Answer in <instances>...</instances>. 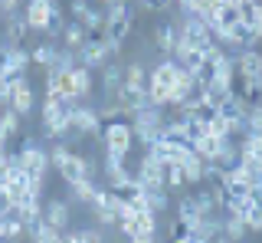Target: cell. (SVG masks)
Wrapping results in <instances>:
<instances>
[{"instance_id": "cell-1", "label": "cell", "mask_w": 262, "mask_h": 243, "mask_svg": "<svg viewBox=\"0 0 262 243\" xmlns=\"http://www.w3.org/2000/svg\"><path fill=\"white\" fill-rule=\"evenodd\" d=\"M49 165L56 168V174H59L69 188L79 184V181H85V177H95V161L89 155L69 151L66 141H53V148H49Z\"/></svg>"}, {"instance_id": "cell-2", "label": "cell", "mask_w": 262, "mask_h": 243, "mask_svg": "<svg viewBox=\"0 0 262 243\" xmlns=\"http://www.w3.org/2000/svg\"><path fill=\"white\" fill-rule=\"evenodd\" d=\"M131 33H135V10H131V4H121V0L108 4V10H105V30H102L108 46L115 53H121V46L128 43Z\"/></svg>"}, {"instance_id": "cell-3", "label": "cell", "mask_w": 262, "mask_h": 243, "mask_svg": "<svg viewBox=\"0 0 262 243\" xmlns=\"http://www.w3.org/2000/svg\"><path fill=\"white\" fill-rule=\"evenodd\" d=\"M39 121H43V135H46V138L69 141V102L46 95V99H43V112H39Z\"/></svg>"}, {"instance_id": "cell-4", "label": "cell", "mask_w": 262, "mask_h": 243, "mask_svg": "<svg viewBox=\"0 0 262 243\" xmlns=\"http://www.w3.org/2000/svg\"><path fill=\"white\" fill-rule=\"evenodd\" d=\"M164 109H154V105H144V109L131 112V135H135L138 145L151 148L154 141L161 138V128H164Z\"/></svg>"}, {"instance_id": "cell-5", "label": "cell", "mask_w": 262, "mask_h": 243, "mask_svg": "<svg viewBox=\"0 0 262 243\" xmlns=\"http://www.w3.org/2000/svg\"><path fill=\"white\" fill-rule=\"evenodd\" d=\"M69 135L76 138H102V118L89 102H69Z\"/></svg>"}, {"instance_id": "cell-6", "label": "cell", "mask_w": 262, "mask_h": 243, "mask_svg": "<svg viewBox=\"0 0 262 243\" xmlns=\"http://www.w3.org/2000/svg\"><path fill=\"white\" fill-rule=\"evenodd\" d=\"M115 56H118V53L108 46V39H105L102 33H89V39L76 50V63L85 66L89 72H95V69H105Z\"/></svg>"}, {"instance_id": "cell-7", "label": "cell", "mask_w": 262, "mask_h": 243, "mask_svg": "<svg viewBox=\"0 0 262 243\" xmlns=\"http://www.w3.org/2000/svg\"><path fill=\"white\" fill-rule=\"evenodd\" d=\"M105 145V155H115L125 161L131 155V148H135V135H131V121H105L102 125V138H98Z\"/></svg>"}, {"instance_id": "cell-8", "label": "cell", "mask_w": 262, "mask_h": 243, "mask_svg": "<svg viewBox=\"0 0 262 243\" xmlns=\"http://www.w3.org/2000/svg\"><path fill=\"white\" fill-rule=\"evenodd\" d=\"M69 13H72V20H76L85 33H102V30H105V10L92 7L89 0H72Z\"/></svg>"}, {"instance_id": "cell-9", "label": "cell", "mask_w": 262, "mask_h": 243, "mask_svg": "<svg viewBox=\"0 0 262 243\" xmlns=\"http://www.w3.org/2000/svg\"><path fill=\"white\" fill-rule=\"evenodd\" d=\"M46 95L62 102H79L76 83H72V69H46Z\"/></svg>"}, {"instance_id": "cell-10", "label": "cell", "mask_w": 262, "mask_h": 243, "mask_svg": "<svg viewBox=\"0 0 262 243\" xmlns=\"http://www.w3.org/2000/svg\"><path fill=\"white\" fill-rule=\"evenodd\" d=\"M164 171H167V165H161L158 158L144 155L138 161V171H135V181L141 184L144 191H167L164 188Z\"/></svg>"}, {"instance_id": "cell-11", "label": "cell", "mask_w": 262, "mask_h": 243, "mask_svg": "<svg viewBox=\"0 0 262 243\" xmlns=\"http://www.w3.org/2000/svg\"><path fill=\"white\" fill-rule=\"evenodd\" d=\"M118 230L125 233V240L141 237V233H158V214L144 210V214H131L125 220H118Z\"/></svg>"}, {"instance_id": "cell-12", "label": "cell", "mask_w": 262, "mask_h": 243, "mask_svg": "<svg viewBox=\"0 0 262 243\" xmlns=\"http://www.w3.org/2000/svg\"><path fill=\"white\" fill-rule=\"evenodd\" d=\"M33 105H36V89H33V83H30L27 76L16 79V83H13V95H10V109L20 118H27L30 112H33Z\"/></svg>"}, {"instance_id": "cell-13", "label": "cell", "mask_w": 262, "mask_h": 243, "mask_svg": "<svg viewBox=\"0 0 262 243\" xmlns=\"http://www.w3.org/2000/svg\"><path fill=\"white\" fill-rule=\"evenodd\" d=\"M147 155L158 158L161 165H180L187 155H190V145H177V141H167V138H158L147 148Z\"/></svg>"}, {"instance_id": "cell-14", "label": "cell", "mask_w": 262, "mask_h": 243, "mask_svg": "<svg viewBox=\"0 0 262 243\" xmlns=\"http://www.w3.org/2000/svg\"><path fill=\"white\" fill-rule=\"evenodd\" d=\"M56 7V0H27V7H23V20H27V27L33 33H43L46 30V20H49V10Z\"/></svg>"}, {"instance_id": "cell-15", "label": "cell", "mask_w": 262, "mask_h": 243, "mask_svg": "<svg viewBox=\"0 0 262 243\" xmlns=\"http://www.w3.org/2000/svg\"><path fill=\"white\" fill-rule=\"evenodd\" d=\"M236 59V76L243 79H262V50L256 46V50H243L233 56Z\"/></svg>"}, {"instance_id": "cell-16", "label": "cell", "mask_w": 262, "mask_h": 243, "mask_svg": "<svg viewBox=\"0 0 262 243\" xmlns=\"http://www.w3.org/2000/svg\"><path fill=\"white\" fill-rule=\"evenodd\" d=\"M154 46H158V53L164 56V59H170L174 56V43H177V27H174V20H161V23H154Z\"/></svg>"}, {"instance_id": "cell-17", "label": "cell", "mask_w": 262, "mask_h": 243, "mask_svg": "<svg viewBox=\"0 0 262 243\" xmlns=\"http://www.w3.org/2000/svg\"><path fill=\"white\" fill-rule=\"evenodd\" d=\"M203 217H207V214L200 210V204H196L193 194H180V197H177V220L184 224L187 230H193V227L200 224Z\"/></svg>"}, {"instance_id": "cell-18", "label": "cell", "mask_w": 262, "mask_h": 243, "mask_svg": "<svg viewBox=\"0 0 262 243\" xmlns=\"http://www.w3.org/2000/svg\"><path fill=\"white\" fill-rule=\"evenodd\" d=\"M27 36H30V27H27V20H23V13L4 17V46H23Z\"/></svg>"}, {"instance_id": "cell-19", "label": "cell", "mask_w": 262, "mask_h": 243, "mask_svg": "<svg viewBox=\"0 0 262 243\" xmlns=\"http://www.w3.org/2000/svg\"><path fill=\"white\" fill-rule=\"evenodd\" d=\"M43 224H49V227H56L59 233H66V227H69V204L59 200V197L46 200V204H43Z\"/></svg>"}, {"instance_id": "cell-20", "label": "cell", "mask_w": 262, "mask_h": 243, "mask_svg": "<svg viewBox=\"0 0 262 243\" xmlns=\"http://www.w3.org/2000/svg\"><path fill=\"white\" fill-rule=\"evenodd\" d=\"M203 161L200 155H193V148H190V155H187L184 161H180V174H184V181H187V188H196V184H203Z\"/></svg>"}, {"instance_id": "cell-21", "label": "cell", "mask_w": 262, "mask_h": 243, "mask_svg": "<svg viewBox=\"0 0 262 243\" xmlns=\"http://www.w3.org/2000/svg\"><path fill=\"white\" fill-rule=\"evenodd\" d=\"M223 141H226V138H216V135H203V138H196L190 148H193V155H200L203 161H216V158H220V151H223Z\"/></svg>"}, {"instance_id": "cell-22", "label": "cell", "mask_w": 262, "mask_h": 243, "mask_svg": "<svg viewBox=\"0 0 262 243\" xmlns=\"http://www.w3.org/2000/svg\"><path fill=\"white\" fill-rule=\"evenodd\" d=\"M121 86L147 89V66H141V63H125V69H121Z\"/></svg>"}, {"instance_id": "cell-23", "label": "cell", "mask_w": 262, "mask_h": 243, "mask_svg": "<svg viewBox=\"0 0 262 243\" xmlns=\"http://www.w3.org/2000/svg\"><path fill=\"white\" fill-rule=\"evenodd\" d=\"M239 23V10H236L233 4H220V17H216V30H213V39L229 33V30Z\"/></svg>"}, {"instance_id": "cell-24", "label": "cell", "mask_w": 262, "mask_h": 243, "mask_svg": "<svg viewBox=\"0 0 262 243\" xmlns=\"http://www.w3.org/2000/svg\"><path fill=\"white\" fill-rule=\"evenodd\" d=\"M233 83H236V59H233V56H226V59L213 69V86H223V89L233 92Z\"/></svg>"}, {"instance_id": "cell-25", "label": "cell", "mask_w": 262, "mask_h": 243, "mask_svg": "<svg viewBox=\"0 0 262 243\" xmlns=\"http://www.w3.org/2000/svg\"><path fill=\"white\" fill-rule=\"evenodd\" d=\"M121 63H108V66L102 69V89H105V99H112L115 92L121 89Z\"/></svg>"}, {"instance_id": "cell-26", "label": "cell", "mask_w": 262, "mask_h": 243, "mask_svg": "<svg viewBox=\"0 0 262 243\" xmlns=\"http://www.w3.org/2000/svg\"><path fill=\"white\" fill-rule=\"evenodd\" d=\"M59 39H62V46H66V50H72V53H76L79 46H82V43H85V39H89V33H85V30L79 27L76 20H72V23H66V27H62Z\"/></svg>"}, {"instance_id": "cell-27", "label": "cell", "mask_w": 262, "mask_h": 243, "mask_svg": "<svg viewBox=\"0 0 262 243\" xmlns=\"http://www.w3.org/2000/svg\"><path fill=\"white\" fill-rule=\"evenodd\" d=\"M72 83H76V95H79V102H89V95H92V72L76 63V66H72Z\"/></svg>"}, {"instance_id": "cell-28", "label": "cell", "mask_w": 262, "mask_h": 243, "mask_svg": "<svg viewBox=\"0 0 262 243\" xmlns=\"http://www.w3.org/2000/svg\"><path fill=\"white\" fill-rule=\"evenodd\" d=\"M62 243H105V237H102V230H95V227H82V230H66Z\"/></svg>"}, {"instance_id": "cell-29", "label": "cell", "mask_w": 262, "mask_h": 243, "mask_svg": "<svg viewBox=\"0 0 262 243\" xmlns=\"http://www.w3.org/2000/svg\"><path fill=\"white\" fill-rule=\"evenodd\" d=\"M20 121H23V118L16 115L13 109H4V112H0V135H4L7 141L16 138V135H20Z\"/></svg>"}, {"instance_id": "cell-30", "label": "cell", "mask_w": 262, "mask_h": 243, "mask_svg": "<svg viewBox=\"0 0 262 243\" xmlns=\"http://www.w3.org/2000/svg\"><path fill=\"white\" fill-rule=\"evenodd\" d=\"M53 59H56V46L53 43H39V46H33V50H30V63H33V66L49 69V66H53Z\"/></svg>"}, {"instance_id": "cell-31", "label": "cell", "mask_w": 262, "mask_h": 243, "mask_svg": "<svg viewBox=\"0 0 262 243\" xmlns=\"http://www.w3.org/2000/svg\"><path fill=\"white\" fill-rule=\"evenodd\" d=\"M246 224L239 220V217H226L223 214V237L229 240V243H243V237H246Z\"/></svg>"}, {"instance_id": "cell-32", "label": "cell", "mask_w": 262, "mask_h": 243, "mask_svg": "<svg viewBox=\"0 0 262 243\" xmlns=\"http://www.w3.org/2000/svg\"><path fill=\"white\" fill-rule=\"evenodd\" d=\"M144 204H147V210L151 214H164V210L170 207V197H167V191H144Z\"/></svg>"}, {"instance_id": "cell-33", "label": "cell", "mask_w": 262, "mask_h": 243, "mask_svg": "<svg viewBox=\"0 0 262 243\" xmlns=\"http://www.w3.org/2000/svg\"><path fill=\"white\" fill-rule=\"evenodd\" d=\"M30 243H62V233L56 230V227H49V224L39 220V227L30 233Z\"/></svg>"}, {"instance_id": "cell-34", "label": "cell", "mask_w": 262, "mask_h": 243, "mask_svg": "<svg viewBox=\"0 0 262 243\" xmlns=\"http://www.w3.org/2000/svg\"><path fill=\"white\" fill-rule=\"evenodd\" d=\"M95 191H98V184H95V177H85V181H79V184H72V197L82 200V204H92V197H95Z\"/></svg>"}, {"instance_id": "cell-35", "label": "cell", "mask_w": 262, "mask_h": 243, "mask_svg": "<svg viewBox=\"0 0 262 243\" xmlns=\"http://www.w3.org/2000/svg\"><path fill=\"white\" fill-rule=\"evenodd\" d=\"M62 27H66V20H62V10H59V4L49 10V20H46V30H43V36H49V39H56L62 33Z\"/></svg>"}, {"instance_id": "cell-36", "label": "cell", "mask_w": 262, "mask_h": 243, "mask_svg": "<svg viewBox=\"0 0 262 243\" xmlns=\"http://www.w3.org/2000/svg\"><path fill=\"white\" fill-rule=\"evenodd\" d=\"M246 135L252 132H262V105H252V109H246V121H243Z\"/></svg>"}, {"instance_id": "cell-37", "label": "cell", "mask_w": 262, "mask_h": 243, "mask_svg": "<svg viewBox=\"0 0 262 243\" xmlns=\"http://www.w3.org/2000/svg\"><path fill=\"white\" fill-rule=\"evenodd\" d=\"M239 151H249V155H256V158H262V132L243 135V141H239Z\"/></svg>"}, {"instance_id": "cell-38", "label": "cell", "mask_w": 262, "mask_h": 243, "mask_svg": "<svg viewBox=\"0 0 262 243\" xmlns=\"http://www.w3.org/2000/svg\"><path fill=\"white\" fill-rule=\"evenodd\" d=\"M243 224H246V230H249V233H262V207L252 204V210L243 217Z\"/></svg>"}, {"instance_id": "cell-39", "label": "cell", "mask_w": 262, "mask_h": 243, "mask_svg": "<svg viewBox=\"0 0 262 243\" xmlns=\"http://www.w3.org/2000/svg\"><path fill=\"white\" fill-rule=\"evenodd\" d=\"M10 13H20V0H0V17H10Z\"/></svg>"}, {"instance_id": "cell-40", "label": "cell", "mask_w": 262, "mask_h": 243, "mask_svg": "<svg viewBox=\"0 0 262 243\" xmlns=\"http://www.w3.org/2000/svg\"><path fill=\"white\" fill-rule=\"evenodd\" d=\"M128 243H158V233H141V237H131Z\"/></svg>"}, {"instance_id": "cell-41", "label": "cell", "mask_w": 262, "mask_h": 243, "mask_svg": "<svg viewBox=\"0 0 262 243\" xmlns=\"http://www.w3.org/2000/svg\"><path fill=\"white\" fill-rule=\"evenodd\" d=\"M4 69H7V46L0 43V72H4Z\"/></svg>"}, {"instance_id": "cell-42", "label": "cell", "mask_w": 262, "mask_h": 243, "mask_svg": "<svg viewBox=\"0 0 262 243\" xmlns=\"http://www.w3.org/2000/svg\"><path fill=\"white\" fill-rule=\"evenodd\" d=\"M7 237V217H0V240Z\"/></svg>"}, {"instance_id": "cell-43", "label": "cell", "mask_w": 262, "mask_h": 243, "mask_svg": "<svg viewBox=\"0 0 262 243\" xmlns=\"http://www.w3.org/2000/svg\"><path fill=\"white\" fill-rule=\"evenodd\" d=\"M220 4H233V7H236V4H239V0H220Z\"/></svg>"}, {"instance_id": "cell-44", "label": "cell", "mask_w": 262, "mask_h": 243, "mask_svg": "<svg viewBox=\"0 0 262 243\" xmlns=\"http://www.w3.org/2000/svg\"><path fill=\"white\" fill-rule=\"evenodd\" d=\"M102 4H112V0H102Z\"/></svg>"}]
</instances>
